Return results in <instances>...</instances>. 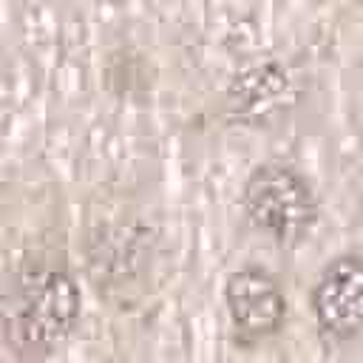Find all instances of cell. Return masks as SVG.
<instances>
[{"label": "cell", "instance_id": "5", "mask_svg": "<svg viewBox=\"0 0 363 363\" xmlns=\"http://www.w3.org/2000/svg\"><path fill=\"white\" fill-rule=\"evenodd\" d=\"M227 96H230L235 119H241L247 125H258V122H267L275 113H284L289 108L292 82H289L286 68L275 57L258 54V57H247L235 65V71L230 77Z\"/></svg>", "mask_w": 363, "mask_h": 363}, {"label": "cell", "instance_id": "1", "mask_svg": "<svg viewBox=\"0 0 363 363\" xmlns=\"http://www.w3.org/2000/svg\"><path fill=\"white\" fill-rule=\"evenodd\" d=\"M79 309V286L68 269L48 261L23 267L3 306V337L9 352L20 360L54 354L77 329Z\"/></svg>", "mask_w": 363, "mask_h": 363}, {"label": "cell", "instance_id": "3", "mask_svg": "<svg viewBox=\"0 0 363 363\" xmlns=\"http://www.w3.org/2000/svg\"><path fill=\"white\" fill-rule=\"evenodd\" d=\"M224 303L238 346H252L275 335L286 318L284 286L261 264H244L227 278Z\"/></svg>", "mask_w": 363, "mask_h": 363}, {"label": "cell", "instance_id": "4", "mask_svg": "<svg viewBox=\"0 0 363 363\" xmlns=\"http://www.w3.org/2000/svg\"><path fill=\"white\" fill-rule=\"evenodd\" d=\"M309 303L320 329L363 357V261L354 255L332 258L320 269Z\"/></svg>", "mask_w": 363, "mask_h": 363}, {"label": "cell", "instance_id": "2", "mask_svg": "<svg viewBox=\"0 0 363 363\" xmlns=\"http://www.w3.org/2000/svg\"><path fill=\"white\" fill-rule=\"evenodd\" d=\"M241 204L250 224L281 244L301 241L318 218V199L309 182L281 162L258 164L250 173Z\"/></svg>", "mask_w": 363, "mask_h": 363}]
</instances>
